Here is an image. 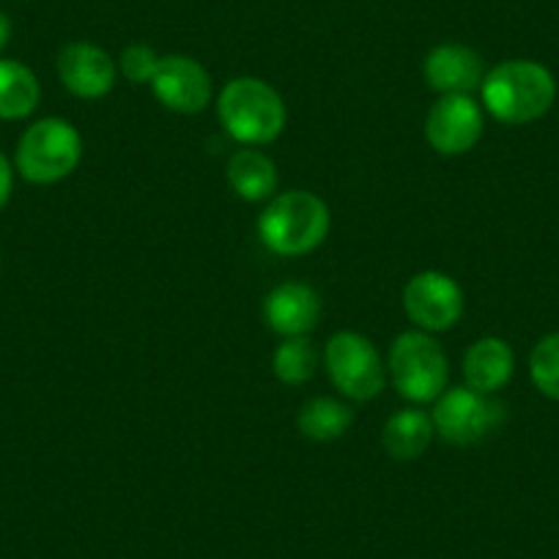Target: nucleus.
<instances>
[{
	"label": "nucleus",
	"instance_id": "obj_1",
	"mask_svg": "<svg viewBox=\"0 0 559 559\" xmlns=\"http://www.w3.org/2000/svg\"><path fill=\"white\" fill-rule=\"evenodd\" d=\"M480 96L497 121L521 127L551 110L557 99V80L537 61H504L486 74Z\"/></svg>",
	"mask_w": 559,
	"mask_h": 559
},
{
	"label": "nucleus",
	"instance_id": "obj_2",
	"mask_svg": "<svg viewBox=\"0 0 559 559\" xmlns=\"http://www.w3.org/2000/svg\"><path fill=\"white\" fill-rule=\"evenodd\" d=\"M330 206L308 190L272 198L258 217V236L274 255L297 258L319 250L330 234Z\"/></svg>",
	"mask_w": 559,
	"mask_h": 559
},
{
	"label": "nucleus",
	"instance_id": "obj_3",
	"mask_svg": "<svg viewBox=\"0 0 559 559\" xmlns=\"http://www.w3.org/2000/svg\"><path fill=\"white\" fill-rule=\"evenodd\" d=\"M219 123L245 146H266L286 129V102L258 78H236L217 96Z\"/></svg>",
	"mask_w": 559,
	"mask_h": 559
},
{
	"label": "nucleus",
	"instance_id": "obj_4",
	"mask_svg": "<svg viewBox=\"0 0 559 559\" xmlns=\"http://www.w3.org/2000/svg\"><path fill=\"white\" fill-rule=\"evenodd\" d=\"M83 138L67 118H39L23 132L14 152V170L31 185H58L78 170Z\"/></svg>",
	"mask_w": 559,
	"mask_h": 559
},
{
	"label": "nucleus",
	"instance_id": "obj_5",
	"mask_svg": "<svg viewBox=\"0 0 559 559\" xmlns=\"http://www.w3.org/2000/svg\"><path fill=\"white\" fill-rule=\"evenodd\" d=\"M390 379L406 401H437L450 381L448 354L428 332H403L390 348Z\"/></svg>",
	"mask_w": 559,
	"mask_h": 559
},
{
	"label": "nucleus",
	"instance_id": "obj_6",
	"mask_svg": "<svg viewBox=\"0 0 559 559\" xmlns=\"http://www.w3.org/2000/svg\"><path fill=\"white\" fill-rule=\"evenodd\" d=\"M332 384L352 401H373L386 384V368L373 343L359 332H337L324 348Z\"/></svg>",
	"mask_w": 559,
	"mask_h": 559
},
{
	"label": "nucleus",
	"instance_id": "obj_7",
	"mask_svg": "<svg viewBox=\"0 0 559 559\" xmlns=\"http://www.w3.org/2000/svg\"><path fill=\"white\" fill-rule=\"evenodd\" d=\"M433 428L439 437L450 444H477L497 431L504 423V406L491 395L469 390V386H453L437 397L433 406Z\"/></svg>",
	"mask_w": 559,
	"mask_h": 559
},
{
	"label": "nucleus",
	"instance_id": "obj_8",
	"mask_svg": "<svg viewBox=\"0 0 559 559\" xmlns=\"http://www.w3.org/2000/svg\"><path fill=\"white\" fill-rule=\"evenodd\" d=\"M403 310L419 332H444L464 313V292L450 274L419 272L403 288Z\"/></svg>",
	"mask_w": 559,
	"mask_h": 559
},
{
	"label": "nucleus",
	"instance_id": "obj_9",
	"mask_svg": "<svg viewBox=\"0 0 559 559\" xmlns=\"http://www.w3.org/2000/svg\"><path fill=\"white\" fill-rule=\"evenodd\" d=\"M483 138V110L469 94L442 96L428 110L426 140L433 152L444 157H459L472 152Z\"/></svg>",
	"mask_w": 559,
	"mask_h": 559
},
{
	"label": "nucleus",
	"instance_id": "obj_10",
	"mask_svg": "<svg viewBox=\"0 0 559 559\" xmlns=\"http://www.w3.org/2000/svg\"><path fill=\"white\" fill-rule=\"evenodd\" d=\"M152 91L168 110L181 116H198L212 105V78L206 69L190 56H163Z\"/></svg>",
	"mask_w": 559,
	"mask_h": 559
},
{
	"label": "nucleus",
	"instance_id": "obj_11",
	"mask_svg": "<svg viewBox=\"0 0 559 559\" xmlns=\"http://www.w3.org/2000/svg\"><path fill=\"white\" fill-rule=\"evenodd\" d=\"M58 78L78 99H102L116 85L118 67L110 52L91 41H72L58 52Z\"/></svg>",
	"mask_w": 559,
	"mask_h": 559
},
{
	"label": "nucleus",
	"instance_id": "obj_12",
	"mask_svg": "<svg viewBox=\"0 0 559 559\" xmlns=\"http://www.w3.org/2000/svg\"><path fill=\"white\" fill-rule=\"evenodd\" d=\"M263 319L274 335L308 337L321 319V297L308 283H280L263 302Z\"/></svg>",
	"mask_w": 559,
	"mask_h": 559
},
{
	"label": "nucleus",
	"instance_id": "obj_13",
	"mask_svg": "<svg viewBox=\"0 0 559 559\" xmlns=\"http://www.w3.org/2000/svg\"><path fill=\"white\" fill-rule=\"evenodd\" d=\"M426 72L428 88L437 94H475L480 91L483 80H486V69H483V58L477 56L472 47L466 45H439L433 47L423 63Z\"/></svg>",
	"mask_w": 559,
	"mask_h": 559
},
{
	"label": "nucleus",
	"instance_id": "obj_14",
	"mask_svg": "<svg viewBox=\"0 0 559 559\" xmlns=\"http://www.w3.org/2000/svg\"><path fill=\"white\" fill-rule=\"evenodd\" d=\"M515 357L513 348L502 337H483L472 343L464 357L466 386L483 395H493L513 379Z\"/></svg>",
	"mask_w": 559,
	"mask_h": 559
},
{
	"label": "nucleus",
	"instance_id": "obj_15",
	"mask_svg": "<svg viewBox=\"0 0 559 559\" xmlns=\"http://www.w3.org/2000/svg\"><path fill=\"white\" fill-rule=\"evenodd\" d=\"M277 181V165L258 148H241L228 159V185L241 201H272Z\"/></svg>",
	"mask_w": 559,
	"mask_h": 559
},
{
	"label": "nucleus",
	"instance_id": "obj_16",
	"mask_svg": "<svg viewBox=\"0 0 559 559\" xmlns=\"http://www.w3.org/2000/svg\"><path fill=\"white\" fill-rule=\"evenodd\" d=\"M433 417L423 408H401L384 423L381 442L384 450L397 461H414L426 453L433 442Z\"/></svg>",
	"mask_w": 559,
	"mask_h": 559
},
{
	"label": "nucleus",
	"instance_id": "obj_17",
	"mask_svg": "<svg viewBox=\"0 0 559 559\" xmlns=\"http://www.w3.org/2000/svg\"><path fill=\"white\" fill-rule=\"evenodd\" d=\"M41 85L34 69L14 58H0V121H23L34 116Z\"/></svg>",
	"mask_w": 559,
	"mask_h": 559
},
{
	"label": "nucleus",
	"instance_id": "obj_18",
	"mask_svg": "<svg viewBox=\"0 0 559 559\" xmlns=\"http://www.w3.org/2000/svg\"><path fill=\"white\" fill-rule=\"evenodd\" d=\"M297 426L313 442H335L354 426V412L335 397H313L299 408Z\"/></svg>",
	"mask_w": 559,
	"mask_h": 559
},
{
	"label": "nucleus",
	"instance_id": "obj_19",
	"mask_svg": "<svg viewBox=\"0 0 559 559\" xmlns=\"http://www.w3.org/2000/svg\"><path fill=\"white\" fill-rule=\"evenodd\" d=\"M319 368V352L308 337H286L272 357V370L283 384L299 386L308 384Z\"/></svg>",
	"mask_w": 559,
	"mask_h": 559
},
{
	"label": "nucleus",
	"instance_id": "obj_20",
	"mask_svg": "<svg viewBox=\"0 0 559 559\" xmlns=\"http://www.w3.org/2000/svg\"><path fill=\"white\" fill-rule=\"evenodd\" d=\"M530 376L543 395L559 401V332H551L532 348Z\"/></svg>",
	"mask_w": 559,
	"mask_h": 559
},
{
	"label": "nucleus",
	"instance_id": "obj_21",
	"mask_svg": "<svg viewBox=\"0 0 559 559\" xmlns=\"http://www.w3.org/2000/svg\"><path fill=\"white\" fill-rule=\"evenodd\" d=\"M159 56L154 52V47L148 45H129L123 47L121 58H118V72L134 85H152L154 74H157Z\"/></svg>",
	"mask_w": 559,
	"mask_h": 559
},
{
	"label": "nucleus",
	"instance_id": "obj_22",
	"mask_svg": "<svg viewBox=\"0 0 559 559\" xmlns=\"http://www.w3.org/2000/svg\"><path fill=\"white\" fill-rule=\"evenodd\" d=\"M14 192V165L7 154L0 152V212L9 206Z\"/></svg>",
	"mask_w": 559,
	"mask_h": 559
},
{
	"label": "nucleus",
	"instance_id": "obj_23",
	"mask_svg": "<svg viewBox=\"0 0 559 559\" xmlns=\"http://www.w3.org/2000/svg\"><path fill=\"white\" fill-rule=\"evenodd\" d=\"M9 41H12V20L7 12H0V52L7 50Z\"/></svg>",
	"mask_w": 559,
	"mask_h": 559
}]
</instances>
